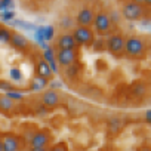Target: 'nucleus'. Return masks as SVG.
Returning <instances> with one entry per match:
<instances>
[{
    "instance_id": "obj_1",
    "label": "nucleus",
    "mask_w": 151,
    "mask_h": 151,
    "mask_svg": "<svg viewBox=\"0 0 151 151\" xmlns=\"http://www.w3.org/2000/svg\"><path fill=\"white\" fill-rule=\"evenodd\" d=\"M123 17L129 21H136L144 14V6L139 2H129L123 6Z\"/></svg>"
},
{
    "instance_id": "obj_2",
    "label": "nucleus",
    "mask_w": 151,
    "mask_h": 151,
    "mask_svg": "<svg viewBox=\"0 0 151 151\" xmlns=\"http://www.w3.org/2000/svg\"><path fill=\"white\" fill-rule=\"evenodd\" d=\"M73 37H74L76 43H80V45H91L93 42V33L88 27H79L77 25L73 31Z\"/></svg>"
},
{
    "instance_id": "obj_3",
    "label": "nucleus",
    "mask_w": 151,
    "mask_h": 151,
    "mask_svg": "<svg viewBox=\"0 0 151 151\" xmlns=\"http://www.w3.org/2000/svg\"><path fill=\"white\" fill-rule=\"evenodd\" d=\"M124 50L130 56H141L144 53V43L139 37H130L126 40Z\"/></svg>"
},
{
    "instance_id": "obj_4",
    "label": "nucleus",
    "mask_w": 151,
    "mask_h": 151,
    "mask_svg": "<svg viewBox=\"0 0 151 151\" xmlns=\"http://www.w3.org/2000/svg\"><path fill=\"white\" fill-rule=\"evenodd\" d=\"M76 49H59V52L55 55V59L62 67H70L76 61Z\"/></svg>"
},
{
    "instance_id": "obj_5",
    "label": "nucleus",
    "mask_w": 151,
    "mask_h": 151,
    "mask_svg": "<svg viewBox=\"0 0 151 151\" xmlns=\"http://www.w3.org/2000/svg\"><path fill=\"white\" fill-rule=\"evenodd\" d=\"M93 27H95V30L98 33H102V34L108 33V30L111 27L110 15H107V14H98V15H95V18H93Z\"/></svg>"
},
{
    "instance_id": "obj_6",
    "label": "nucleus",
    "mask_w": 151,
    "mask_h": 151,
    "mask_svg": "<svg viewBox=\"0 0 151 151\" xmlns=\"http://www.w3.org/2000/svg\"><path fill=\"white\" fill-rule=\"evenodd\" d=\"M124 45H126V40L119 36V34H113L110 36V39L107 40V47L113 52V53H120L124 50Z\"/></svg>"
},
{
    "instance_id": "obj_7",
    "label": "nucleus",
    "mask_w": 151,
    "mask_h": 151,
    "mask_svg": "<svg viewBox=\"0 0 151 151\" xmlns=\"http://www.w3.org/2000/svg\"><path fill=\"white\" fill-rule=\"evenodd\" d=\"M93 18H95V14L91 8H83L79 14H77V24L79 27H88L93 24Z\"/></svg>"
},
{
    "instance_id": "obj_8",
    "label": "nucleus",
    "mask_w": 151,
    "mask_h": 151,
    "mask_svg": "<svg viewBox=\"0 0 151 151\" xmlns=\"http://www.w3.org/2000/svg\"><path fill=\"white\" fill-rule=\"evenodd\" d=\"M50 141V135L47 132H36L31 138V147L33 148H45Z\"/></svg>"
},
{
    "instance_id": "obj_9",
    "label": "nucleus",
    "mask_w": 151,
    "mask_h": 151,
    "mask_svg": "<svg viewBox=\"0 0 151 151\" xmlns=\"http://www.w3.org/2000/svg\"><path fill=\"white\" fill-rule=\"evenodd\" d=\"M42 102H43L46 107H55V105H58V102H59V95H58V92L53 91V89H47V91L42 95Z\"/></svg>"
},
{
    "instance_id": "obj_10",
    "label": "nucleus",
    "mask_w": 151,
    "mask_h": 151,
    "mask_svg": "<svg viewBox=\"0 0 151 151\" xmlns=\"http://www.w3.org/2000/svg\"><path fill=\"white\" fill-rule=\"evenodd\" d=\"M2 144H3V151H19V141L14 135H5Z\"/></svg>"
},
{
    "instance_id": "obj_11",
    "label": "nucleus",
    "mask_w": 151,
    "mask_h": 151,
    "mask_svg": "<svg viewBox=\"0 0 151 151\" xmlns=\"http://www.w3.org/2000/svg\"><path fill=\"white\" fill-rule=\"evenodd\" d=\"M76 45H77V43H76L73 34H70V33H65V34H62L58 39L59 49H76Z\"/></svg>"
},
{
    "instance_id": "obj_12",
    "label": "nucleus",
    "mask_w": 151,
    "mask_h": 151,
    "mask_svg": "<svg viewBox=\"0 0 151 151\" xmlns=\"http://www.w3.org/2000/svg\"><path fill=\"white\" fill-rule=\"evenodd\" d=\"M37 74H39V77H43V79H50L52 77V70H50V67L47 65V62L45 61V59H40V61H37Z\"/></svg>"
},
{
    "instance_id": "obj_13",
    "label": "nucleus",
    "mask_w": 151,
    "mask_h": 151,
    "mask_svg": "<svg viewBox=\"0 0 151 151\" xmlns=\"http://www.w3.org/2000/svg\"><path fill=\"white\" fill-rule=\"evenodd\" d=\"M11 43H12V45H14L17 49H25V47L28 46V42H27V39H25L22 34H19V33H12Z\"/></svg>"
},
{
    "instance_id": "obj_14",
    "label": "nucleus",
    "mask_w": 151,
    "mask_h": 151,
    "mask_svg": "<svg viewBox=\"0 0 151 151\" xmlns=\"http://www.w3.org/2000/svg\"><path fill=\"white\" fill-rule=\"evenodd\" d=\"M43 59L47 62V65L50 67L52 73H56L58 71V67H56V59H55V53L52 49H46L43 52Z\"/></svg>"
},
{
    "instance_id": "obj_15",
    "label": "nucleus",
    "mask_w": 151,
    "mask_h": 151,
    "mask_svg": "<svg viewBox=\"0 0 151 151\" xmlns=\"http://www.w3.org/2000/svg\"><path fill=\"white\" fill-rule=\"evenodd\" d=\"M14 105H15V102L8 95H0V110L11 111V110H14Z\"/></svg>"
},
{
    "instance_id": "obj_16",
    "label": "nucleus",
    "mask_w": 151,
    "mask_h": 151,
    "mask_svg": "<svg viewBox=\"0 0 151 151\" xmlns=\"http://www.w3.org/2000/svg\"><path fill=\"white\" fill-rule=\"evenodd\" d=\"M46 85H47V80L37 76V77L33 80V83H31V91H33V92H39V91H42L43 88H46Z\"/></svg>"
},
{
    "instance_id": "obj_17",
    "label": "nucleus",
    "mask_w": 151,
    "mask_h": 151,
    "mask_svg": "<svg viewBox=\"0 0 151 151\" xmlns=\"http://www.w3.org/2000/svg\"><path fill=\"white\" fill-rule=\"evenodd\" d=\"M11 37H12V33L8 30V28H2L0 30V42H11Z\"/></svg>"
},
{
    "instance_id": "obj_18",
    "label": "nucleus",
    "mask_w": 151,
    "mask_h": 151,
    "mask_svg": "<svg viewBox=\"0 0 151 151\" xmlns=\"http://www.w3.org/2000/svg\"><path fill=\"white\" fill-rule=\"evenodd\" d=\"M42 33H43V37L45 40H50L53 37V27H42Z\"/></svg>"
},
{
    "instance_id": "obj_19",
    "label": "nucleus",
    "mask_w": 151,
    "mask_h": 151,
    "mask_svg": "<svg viewBox=\"0 0 151 151\" xmlns=\"http://www.w3.org/2000/svg\"><path fill=\"white\" fill-rule=\"evenodd\" d=\"M133 93H135V95H138V96L144 95V93H145V85H142V83L135 85V86H133Z\"/></svg>"
},
{
    "instance_id": "obj_20",
    "label": "nucleus",
    "mask_w": 151,
    "mask_h": 151,
    "mask_svg": "<svg viewBox=\"0 0 151 151\" xmlns=\"http://www.w3.org/2000/svg\"><path fill=\"white\" fill-rule=\"evenodd\" d=\"M49 151H67V145L61 142V144H56V145H53V147H52Z\"/></svg>"
},
{
    "instance_id": "obj_21",
    "label": "nucleus",
    "mask_w": 151,
    "mask_h": 151,
    "mask_svg": "<svg viewBox=\"0 0 151 151\" xmlns=\"http://www.w3.org/2000/svg\"><path fill=\"white\" fill-rule=\"evenodd\" d=\"M11 77L15 79V80H19V79H21V71H19L18 68H12V70H11Z\"/></svg>"
},
{
    "instance_id": "obj_22",
    "label": "nucleus",
    "mask_w": 151,
    "mask_h": 151,
    "mask_svg": "<svg viewBox=\"0 0 151 151\" xmlns=\"http://www.w3.org/2000/svg\"><path fill=\"white\" fill-rule=\"evenodd\" d=\"M8 96L14 101V99H21V98H22V93H19V92H14V91H9V92H8Z\"/></svg>"
},
{
    "instance_id": "obj_23",
    "label": "nucleus",
    "mask_w": 151,
    "mask_h": 151,
    "mask_svg": "<svg viewBox=\"0 0 151 151\" xmlns=\"http://www.w3.org/2000/svg\"><path fill=\"white\" fill-rule=\"evenodd\" d=\"M12 2H8V0H5V2H0V11L3 9V12H5V9H8V8H12Z\"/></svg>"
},
{
    "instance_id": "obj_24",
    "label": "nucleus",
    "mask_w": 151,
    "mask_h": 151,
    "mask_svg": "<svg viewBox=\"0 0 151 151\" xmlns=\"http://www.w3.org/2000/svg\"><path fill=\"white\" fill-rule=\"evenodd\" d=\"M14 17H15L14 12H3V14H2V18H3L5 21H9V19H12Z\"/></svg>"
},
{
    "instance_id": "obj_25",
    "label": "nucleus",
    "mask_w": 151,
    "mask_h": 151,
    "mask_svg": "<svg viewBox=\"0 0 151 151\" xmlns=\"http://www.w3.org/2000/svg\"><path fill=\"white\" fill-rule=\"evenodd\" d=\"M144 117H145V122L151 124V110H147V111H145V116H144Z\"/></svg>"
},
{
    "instance_id": "obj_26",
    "label": "nucleus",
    "mask_w": 151,
    "mask_h": 151,
    "mask_svg": "<svg viewBox=\"0 0 151 151\" xmlns=\"http://www.w3.org/2000/svg\"><path fill=\"white\" fill-rule=\"evenodd\" d=\"M31 151H47V150L45 147V148H31Z\"/></svg>"
},
{
    "instance_id": "obj_27",
    "label": "nucleus",
    "mask_w": 151,
    "mask_h": 151,
    "mask_svg": "<svg viewBox=\"0 0 151 151\" xmlns=\"http://www.w3.org/2000/svg\"><path fill=\"white\" fill-rule=\"evenodd\" d=\"M0 151H3V144H2V139H0Z\"/></svg>"
},
{
    "instance_id": "obj_28",
    "label": "nucleus",
    "mask_w": 151,
    "mask_h": 151,
    "mask_svg": "<svg viewBox=\"0 0 151 151\" xmlns=\"http://www.w3.org/2000/svg\"><path fill=\"white\" fill-rule=\"evenodd\" d=\"M141 151H151V150H150V148H142Z\"/></svg>"
},
{
    "instance_id": "obj_29",
    "label": "nucleus",
    "mask_w": 151,
    "mask_h": 151,
    "mask_svg": "<svg viewBox=\"0 0 151 151\" xmlns=\"http://www.w3.org/2000/svg\"><path fill=\"white\" fill-rule=\"evenodd\" d=\"M0 30H2V25H0Z\"/></svg>"
}]
</instances>
